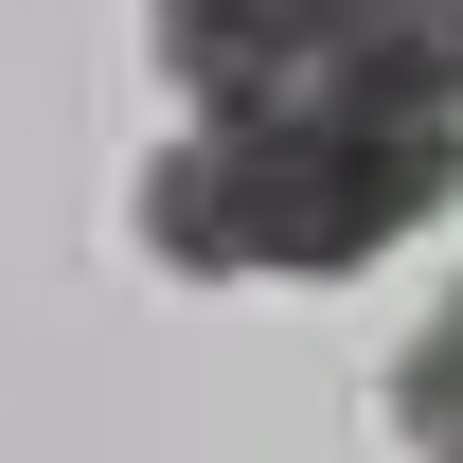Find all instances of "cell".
Here are the masks:
<instances>
[{"mask_svg":"<svg viewBox=\"0 0 463 463\" xmlns=\"http://www.w3.org/2000/svg\"><path fill=\"white\" fill-rule=\"evenodd\" d=\"M392 446L410 463H463V286L410 321V356H392Z\"/></svg>","mask_w":463,"mask_h":463,"instance_id":"3957f363","label":"cell"},{"mask_svg":"<svg viewBox=\"0 0 463 463\" xmlns=\"http://www.w3.org/2000/svg\"><path fill=\"white\" fill-rule=\"evenodd\" d=\"M463 196V90H268L143 161V250L178 286H339Z\"/></svg>","mask_w":463,"mask_h":463,"instance_id":"6da1fadb","label":"cell"},{"mask_svg":"<svg viewBox=\"0 0 463 463\" xmlns=\"http://www.w3.org/2000/svg\"><path fill=\"white\" fill-rule=\"evenodd\" d=\"M196 108L268 90H463V0H143Z\"/></svg>","mask_w":463,"mask_h":463,"instance_id":"7a4b0ae2","label":"cell"}]
</instances>
